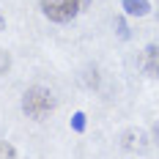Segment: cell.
Returning a JSON list of instances; mask_svg holds the SVG:
<instances>
[{"label":"cell","instance_id":"cell-2","mask_svg":"<svg viewBox=\"0 0 159 159\" xmlns=\"http://www.w3.org/2000/svg\"><path fill=\"white\" fill-rule=\"evenodd\" d=\"M41 11L49 22H71L82 11V0H41Z\"/></svg>","mask_w":159,"mask_h":159},{"label":"cell","instance_id":"cell-6","mask_svg":"<svg viewBox=\"0 0 159 159\" xmlns=\"http://www.w3.org/2000/svg\"><path fill=\"white\" fill-rule=\"evenodd\" d=\"M115 28H118V36H121V39H129V28H126L124 19H115Z\"/></svg>","mask_w":159,"mask_h":159},{"label":"cell","instance_id":"cell-5","mask_svg":"<svg viewBox=\"0 0 159 159\" xmlns=\"http://www.w3.org/2000/svg\"><path fill=\"white\" fill-rule=\"evenodd\" d=\"M71 129L74 132H82L85 129V112H74L71 115Z\"/></svg>","mask_w":159,"mask_h":159},{"label":"cell","instance_id":"cell-9","mask_svg":"<svg viewBox=\"0 0 159 159\" xmlns=\"http://www.w3.org/2000/svg\"><path fill=\"white\" fill-rule=\"evenodd\" d=\"M154 140H157V145H159V121H157V126H154Z\"/></svg>","mask_w":159,"mask_h":159},{"label":"cell","instance_id":"cell-1","mask_svg":"<svg viewBox=\"0 0 159 159\" xmlns=\"http://www.w3.org/2000/svg\"><path fill=\"white\" fill-rule=\"evenodd\" d=\"M22 110L25 115H30V118H44L49 112L55 110V99L49 93V88L44 85H30L25 96H22Z\"/></svg>","mask_w":159,"mask_h":159},{"label":"cell","instance_id":"cell-8","mask_svg":"<svg viewBox=\"0 0 159 159\" xmlns=\"http://www.w3.org/2000/svg\"><path fill=\"white\" fill-rule=\"evenodd\" d=\"M0 157H16V148H14V145L0 143Z\"/></svg>","mask_w":159,"mask_h":159},{"label":"cell","instance_id":"cell-7","mask_svg":"<svg viewBox=\"0 0 159 159\" xmlns=\"http://www.w3.org/2000/svg\"><path fill=\"white\" fill-rule=\"evenodd\" d=\"M8 63H11V58H8V52H6V49H0V74H3V71L8 69Z\"/></svg>","mask_w":159,"mask_h":159},{"label":"cell","instance_id":"cell-10","mask_svg":"<svg viewBox=\"0 0 159 159\" xmlns=\"http://www.w3.org/2000/svg\"><path fill=\"white\" fill-rule=\"evenodd\" d=\"M0 30H6V19H3V14H0Z\"/></svg>","mask_w":159,"mask_h":159},{"label":"cell","instance_id":"cell-3","mask_svg":"<svg viewBox=\"0 0 159 159\" xmlns=\"http://www.w3.org/2000/svg\"><path fill=\"white\" fill-rule=\"evenodd\" d=\"M140 69L148 77H159V44H148L140 58Z\"/></svg>","mask_w":159,"mask_h":159},{"label":"cell","instance_id":"cell-4","mask_svg":"<svg viewBox=\"0 0 159 159\" xmlns=\"http://www.w3.org/2000/svg\"><path fill=\"white\" fill-rule=\"evenodd\" d=\"M121 8L132 16H143L151 11V3L148 0H121Z\"/></svg>","mask_w":159,"mask_h":159}]
</instances>
